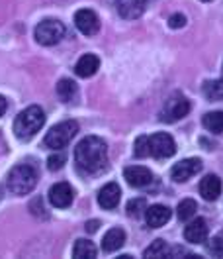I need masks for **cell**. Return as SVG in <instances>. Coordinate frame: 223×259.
<instances>
[{
	"label": "cell",
	"instance_id": "cell-16",
	"mask_svg": "<svg viewBox=\"0 0 223 259\" xmlns=\"http://www.w3.org/2000/svg\"><path fill=\"white\" fill-rule=\"evenodd\" d=\"M147 0H118V12L126 20H135L145 12Z\"/></svg>",
	"mask_w": 223,
	"mask_h": 259
},
{
	"label": "cell",
	"instance_id": "cell-13",
	"mask_svg": "<svg viewBox=\"0 0 223 259\" xmlns=\"http://www.w3.org/2000/svg\"><path fill=\"white\" fill-rule=\"evenodd\" d=\"M171 216H173V212H171L169 206H164V204H153V206H147V210H145L147 226L151 228L164 226L171 220Z\"/></svg>",
	"mask_w": 223,
	"mask_h": 259
},
{
	"label": "cell",
	"instance_id": "cell-25",
	"mask_svg": "<svg viewBox=\"0 0 223 259\" xmlns=\"http://www.w3.org/2000/svg\"><path fill=\"white\" fill-rule=\"evenodd\" d=\"M133 155L137 159H145L151 155V147H149V136H139L135 140V146H133Z\"/></svg>",
	"mask_w": 223,
	"mask_h": 259
},
{
	"label": "cell",
	"instance_id": "cell-30",
	"mask_svg": "<svg viewBox=\"0 0 223 259\" xmlns=\"http://www.w3.org/2000/svg\"><path fill=\"white\" fill-rule=\"evenodd\" d=\"M98 226H100V222H98V220H90V222H86V224H84V230H86L88 234H94L96 230H98Z\"/></svg>",
	"mask_w": 223,
	"mask_h": 259
},
{
	"label": "cell",
	"instance_id": "cell-29",
	"mask_svg": "<svg viewBox=\"0 0 223 259\" xmlns=\"http://www.w3.org/2000/svg\"><path fill=\"white\" fill-rule=\"evenodd\" d=\"M184 24H186V16H184V14H173L171 20H169V26H171L173 30L184 28Z\"/></svg>",
	"mask_w": 223,
	"mask_h": 259
},
{
	"label": "cell",
	"instance_id": "cell-32",
	"mask_svg": "<svg viewBox=\"0 0 223 259\" xmlns=\"http://www.w3.org/2000/svg\"><path fill=\"white\" fill-rule=\"evenodd\" d=\"M202 2H209V0H202Z\"/></svg>",
	"mask_w": 223,
	"mask_h": 259
},
{
	"label": "cell",
	"instance_id": "cell-31",
	"mask_svg": "<svg viewBox=\"0 0 223 259\" xmlns=\"http://www.w3.org/2000/svg\"><path fill=\"white\" fill-rule=\"evenodd\" d=\"M6 110H8V102H6V98L0 95V116H4Z\"/></svg>",
	"mask_w": 223,
	"mask_h": 259
},
{
	"label": "cell",
	"instance_id": "cell-9",
	"mask_svg": "<svg viewBox=\"0 0 223 259\" xmlns=\"http://www.w3.org/2000/svg\"><path fill=\"white\" fill-rule=\"evenodd\" d=\"M73 198H75V193H73V189H71L69 183H57V185H53L49 189V202L55 208H67V206H71Z\"/></svg>",
	"mask_w": 223,
	"mask_h": 259
},
{
	"label": "cell",
	"instance_id": "cell-5",
	"mask_svg": "<svg viewBox=\"0 0 223 259\" xmlns=\"http://www.w3.org/2000/svg\"><path fill=\"white\" fill-rule=\"evenodd\" d=\"M65 35V26L63 22L59 20H41L37 26H35V41L41 44V46H55L63 39Z\"/></svg>",
	"mask_w": 223,
	"mask_h": 259
},
{
	"label": "cell",
	"instance_id": "cell-7",
	"mask_svg": "<svg viewBox=\"0 0 223 259\" xmlns=\"http://www.w3.org/2000/svg\"><path fill=\"white\" fill-rule=\"evenodd\" d=\"M149 147H151V155L155 159H166L173 157L176 153V144L171 134L166 132H157L149 138Z\"/></svg>",
	"mask_w": 223,
	"mask_h": 259
},
{
	"label": "cell",
	"instance_id": "cell-26",
	"mask_svg": "<svg viewBox=\"0 0 223 259\" xmlns=\"http://www.w3.org/2000/svg\"><path fill=\"white\" fill-rule=\"evenodd\" d=\"M147 210V202H145V198H133V200H129L128 202V214L133 218H137V216H141L143 212Z\"/></svg>",
	"mask_w": 223,
	"mask_h": 259
},
{
	"label": "cell",
	"instance_id": "cell-8",
	"mask_svg": "<svg viewBox=\"0 0 223 259\" xmlns=\"http://www.w3.org/2000/svg\"><path fill=\"white\" fill-rule=\"evenodd\" d=\"M200 171H202V161L196 159V157H190V159H182V161L176 163L173 171H171V175L176 183H186L188 179L198 175Z\"/></svg>",
	"mask_w": 223,
	"mask_h": 259
},
{
	"label": "cell",
	"instance_id": "cell-27",
	"mask_svg": "<svg viewBox=\"0 0 223 259\" xmlns=\"http://www.w3.org/2000/svg\"><path fill=\"white\" fill-rule=\"evenodd\" d=\"M207 249H209V253H213L215 257H223V230L217 236H213V240L207 245Z\"/></svg>",
	"mask_w": 223,
	"mask_h": 259
},
{
	"label": "cell",
	"instance_id": "cell-3",
	"mask_svg": "<svg viewBox=\"0 0 223 259\" xmlns=\"http://www.w3.org/2000/svg\"><path fill=\"white\" fill-rule=\"evenodd\" d=\"M8 191L18 196L30 194L37 185V171L33 169L30 163H20L10 173H8Z\"/></svg>",
	"mask_w": 223,
	"mask_h": 259
},
{
	"label": "cell",
	"instance_id": "cell-20",
	"mask_svg": "<svg viewBox=\"0 0 223 259\" xmlns=\"http://www.w3.org/2000/svg\"><path fill=\"white\" fill-rule=\"evenodd\" d=\"M73 255L77 259H92L96 257V247L92 242L88 240H77L75 247H73Z\"/></svg>",
	"mask_w": 223,
	"mask_h": 259
},
{
	"label": "cell",
	"instance_id": "cell-11",
	"mask_svg": "<svg viewBox=\"0 0 223 259\" xmlns=\"http://www.w3.org/2000/svg\"><path fill=\"white\" fill-rule=\"evenodd\" d=\"M124 177L128 181L131 187L135 189H143V187H149L153 183V173L143 167V165H133V167H128L124 171Z\"/></svg>",
	"mask_w": 223,
	"mask_h": 259
},
{
	"label": "cell",
	"instance_id": "cell-22",
	"mask_svg": "<svg viewBox=\"0 0 223 259\" xmlns=\"http://www.w3.org/2000/svg\"><path fill=\"white\" fill-rule=\"evenodd\" d=\"M196 210H198L196 200H192V198H184V200L178 204V208H176L178 220H180V222H188V220H192V218L196 216Z\"/></svg>",
	"mask_w": 223,
	"mask_h": 259
},
{
	"label": "cell",
	"instance_id": "cell-28",
	"mask_svg": "<svg viewBox=\"0 0 223 259\" xmlns=\"http://www.w3.org/2000/svg\"><path fill=\"white\" fill-rule=\"evenodd\" d=\"M65 165V155L63 153H53L47 159V169L49 171H57Z\"/></svg>",
	"mask_w": 223,
	"mask_h": 259
},
{
	"label": "cell",
	"instance_id": "cell-21",
	"mask_svg": "<svg viewBox=\"0 0 223 259\" xmlns=\"http://www.w3.org/2000/svg\"><path fill=\"white\" fill-rule=\"evenodd\" d=\"M204 128L213 132V134H221L223 132V110H217V112H207L202 120Z\"/></svg>",
	"mask_w": 223,
	"mask_h": 259
},
{
	"label": "cell",
	"instance_id": "cell-10",
	"mask_svg": "<svg viewBox=\"0 0 223 259\" xmlns=\"http://www.w3.org/2000/svg\"><path fill=\"white\" fill-rule=\"evenodd\" d=\"M75 24H77L79 32L84 35H94L100 30V18L96 16V12L88 10V8H82L75 14Z\"/></svg>",
	"mask_w": 223,
	"mask_h": 259
},
{
	"label": "cell",
	"instance_id": "cell-2",
	"mask_svg": "<svg viewBox=\"0 0 223 259\" xmlns=\"http://www.w3.org/2000/svg\"><path fill=\"white\" fill-rule=\"evenodd\" d=\"M43 124H45V112L39 106H28L26 110H22L16 116V120H14V134H16L18 140L28 142V140H32L33 136L43 128Z\"/></svg>",
	"mask_w": 223,
	"mask_h": 259
},
{
	"label": "cell",
	"instance_id": "cell-4",
	"mask_svg": "<svg viewBox=\"0 0 223 259\" xmlns=\"http://www.w3.org/2000/svg\"><path fill=\"white\" fill-rule=\"evenodd\" d=\"M79 124L75 120H65L61 124L53 126L45 136V146L49 149H63L71 144V140L77 136Z\"/></svg>",
	"mask_w": 223,
	"mask_h": 259
},
{
	"label": "cell",
	"instance_id": "cell-19",
	"mask_svg": "<svg viewBox=\"0 0 223 259\" xmlns=\"http://www.w3.org/2000/svg\"><path fill=\"white\" fill-rule=\"evenodd\" d=\"M79 89H77V82L71 81V79H61L57 82V97L61 98L63 102H71L73 98L77 97Z\"/></svg>",
	"mask_w": 223,
	"mask_h": 259
},
{
	"label": "cell",
	"instance_id": "cell-23",
	"mask_svg": "<svg viewBox=\"0 0 223 259\" xmlns=\"http://www.w3.org/2000/svg\"><path fill=\"white\" fill-rule=\"evenodd\" d=\"M204 97L207 100H223V79L204 82Z\"/></svg>",
	"mask_w": 223,
	"mask_h": 259
},
{
	"label": "cell",
	"instance_id": "cell-1",
	"mask_svg": "<svg viewBox=\"0 0 223 259\" xmlns=\"http://www.w3.org/2000/svg\"><path fill=\"white\" fill-rule=\"evenodd\" d=\"M75 161L82 173H98L108 163V146L96 136H86L75 147Z\"/></svg>",
	"mask_w": 223,
	"mask_h": 259
},
{
	"label": "cell",
	"instance_id": "cell-24",
	"mask_svg": "<svg viewBox=\"0 0 223 259\" xmlns=\"http://www.w3.org/2000/svg\"><path fill=\"white\" fill-rule=\"evenodd\" d=\"M143 255L145 257H164V255H169V247H166L164 240H155L143 251Z\"/></svg>",
	"mask_w": 223,
	"mask_h": 259
},
{
	"label": "cell",
	"instance_id": "cell-17",
	"mask_svg": "<svg viewBox=\"0 0 223 259\" xmlns=\"http://www.w3.org/2000/svg\"><path fill=\"white\" fill-rule=\"evenodd\" d=\"M100 69V59L92 55V53H86V55H82L77 65H75V73L82 77V79H88V77H92L96 71Z\"/></svg>",
	"mask_w": 223,
	"mask_h": 259
},
{
	"label": "cell",
	"instance_id": "cell-18",
	"mask_svg": "<svg viewBox=\"0 0 223 259\" xmlns=\"http://www.w3.org/2000/svg\"><path fill=\"white\" fill-rule=\"evenodd\" d=\"M124 243H126V232L122 228H112L106 232V236L102 240V249L106 253H112V251H118Z\"/></svg>",
	"mask_w": 223,
	"mask_h": 259
},
{
	"label": "cell",
	"instance_id": "cell-15",
	"mask_svg": "<svg viewBox=\"0 0 223 259\" xmlns=\"http://www.w3.org/2000/svg\"><path fill=\"white\" fill-rule=\"evenodd\" d=\"M221 179L217 175H206L200 183V194L204 196V200L211 202V200H217L219 194H221Z\"/></svg>",
	"mask_w": 223,
	"mask_h": 259
},
{
	"label": "cell",
	"instance_id": "cell-14",
	"mask_svg": "<svg viewBox=\"0 0 223 259\" xmlns=\"http://www.w3.org/2000/svg\"><path fill=\"white\" fill-rule=\"evenodd\" d=\"M207 222L204 218H194L188 226L184 228V238L190 243H204L207 240Z\"/></svg>",
	"mask_w": 223,
	"mask_h": 259
},
{
	"label": "cell",
	"instance_id": "cell-6",
	"mask_svg": "<svg viewBox=\"0 0 223 259\" xmlns=\"http://www.w3.org/2000/svg\"><path fill=\"white\" fill-rule=\"evenodd\" d=\"M190 108V100L184 95H180V93H175L164 102V106L160 110V122H178L184 116H188Z\"/></svg>",
	"mask_w": 223,
	"mask_h": 259
},
{
	"label": "cell",
	"instance_id": "cell-12",
	"mask_svg": "<svg viewBox=\"0 0 223 259\" xmlns=\"http://www.w3.org/2000/svg\"><path fill=\"white\" fill-rule=\"evenodd\" d=\"M120 198H122V189L118 183H108L100 189L98 193V204L104 208V210H114L118 204H120Z\"/></svg>",
	"mask_w": 223,
	"mask_h": 259
}]
</instances>
